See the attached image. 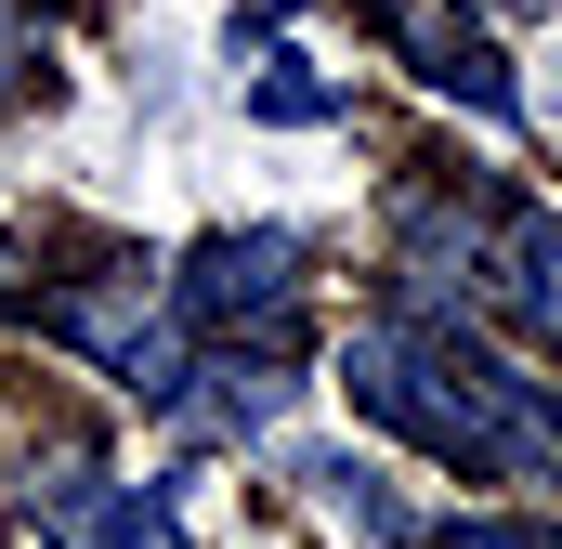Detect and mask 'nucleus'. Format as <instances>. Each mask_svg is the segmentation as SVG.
Listing matches in <instances>:
<instances>
[{"mask_svg":"<svg viewBox=\"0 0 562 549\" xmlns=\"http://www.w3.org/2000/svg\"><path fill=\"white\" fill-rule=\"evenodd\" d=\"M340 393L380 418V432H406L419 458H445V471L562 484V393L524 380L510 354L458 340V314H380V327H353Z\"/></svg>","mask_w":562,"mask_h":549,"instance_id":"f257e3e1","label":"nucleus"},{"mask_svg":"<svg viewBox=\"0 0 562 549\" xmlns=\"http://www.w3.org/2000/svg\"><path fill=\"white\" fill-rule=\"evenodd\" d=\"M40 340L92 354L132 406H183V393H196L183 314H170V288H144V262H105V274H79V288H53V301H40Z\"/></svg>","mask_w":562,"mask_h":549,"instance_id":"f03ea898","label":"nucleus"},{"mask_svg":"<svg viewBox=\"0 0 562 549\" xmlns=\"http://www.w3.org/2000/svg\"><path fill=\"white\" fill-rule=\"evenodd\" d=\"M26 524L53 549H196L183 511H170V484H119L92 445H53V458L26 471Z\"/></svg>","mask_w":562,"mask_h":549,"instance_id":"7ed1b4c3","label":"nucleus"},{"mask_svg":"<svg viewBox=\"0 0 562 549\" xmlns=\"http://www.w3.org/2000/svg\"><path fill=\"white\" fill-rule=\"evenodd\" d=\"M170 314L183 327H210V340H288V314H301V236L288 223H249V236H210L196 262L170 274Z\"/></svg>","mask_w":562,"mask_h":549,"instance_id":"20e7f679","label":"nucleus"},{"mask_svg":"<svg viewBox=\"0 0 562 549\" xmlns=\"http://www.w3.org/2000/svg\"><path fill=\"white\" fill-rule=\"evenodd\" d=\"M393 40H406V66H419V79L445 92V105H471V119H497V132L524 119V92H510L497 40H484L471 13H406V0H393Z\"/></svg>","mask_w":562,"mask_h":549,"instance_id":"39448f33","label":"nucleus"},{"mask_svg":"<svg viewBox=\"0 0 562 549\" xmlns=\"http://www.w3.org/2000/svg\"><path fill=\"white\" fill-rule=\"evenodd\" d=\"M537 354H562V210H524L510 236H497V288H484Z\"/></svg>","mask_w":562,"mask_h":549,"instance_id":"423d86ee","label":"nucleus"},{"mask_svg":"<svg viewBox=\"0 0 562 549\" xmlns=\"http://www.w3.org/2000/svg\"><path fill=\"white\" fill-rule=\"evenodd\" d=\"M301 484H314V511H327V524H353L367 549H419V537H431L419 511L393 497V471H367V458H301Z\"/></svg>","mask_w":562,"mask_h":549,"instance_id":"0eeeda50","label":"nucleus"},{"mask_svg":"<svg viewBox=\"0 0 562 549\" xmlns=\"http://www.w3.org/2000/svg\"><path fill=\"white\" fill-rule=\"evenodd\" d=\"M210 380H223V393H183L170 418H210L223 445H249V432H276V406H288V380H276V367H210Z\"/></svg>","mask_w":562,"mask_h":549,"instance_id":"6e6552de","label":"nucleus"},{"mask_svg":"<svg viewBox=\"0 0 562 549\" xmlns=\"http://www.w3.org/2000/svg\"><path fill=\"white\" fill-rule=\"evenodd\" d=\"M249 119H276V132H314V119H340V79H314V66L262 53V79H249Z\"/></svg>","mask_w":562,"mask_h":549,"instance_id":"1a4fd4ad","label":"nucleus"},{"mask_svg":"<svg viewBox=\"0 0 562 549\" xmlns=\"http://www.w3.org/2000/svg\"><path fill=\"white\" fill-rule=\"evenodd\" d=\"M26 92H40V26H26V13L0 0V119H13Z\"/></svg>","mask_w":562,"mask_h":549,"instance_id":"9d476101","label":"nucleus"},{"mask_svg":"<svg viewBox=\"0 0 562 549\" xmlns=\"http://www.w3.org/2000/svg\"><path fill=\"white\" fill-rule=\"evenodd\" d=\"M431 549H562V537H537V524H431Z\"/></svg>","mask_w":562,"mask_h":549,"instance_id":"9b49d317","label":"nucleus"},{"mask_svg":"<svg viewBox=\"0 0 562 549\" xmlns=\"http://www.w3.org/2000/svg\"><path fill=\"white\" fill-rule=\"evenodd\" d=\"M13 288H26V249H13V236H0V301H13Z\"/></svg>","mask_w":562,"mask_h":549,"instance_id":"f8f14e48","label":"nucleus"}]
</instances>
